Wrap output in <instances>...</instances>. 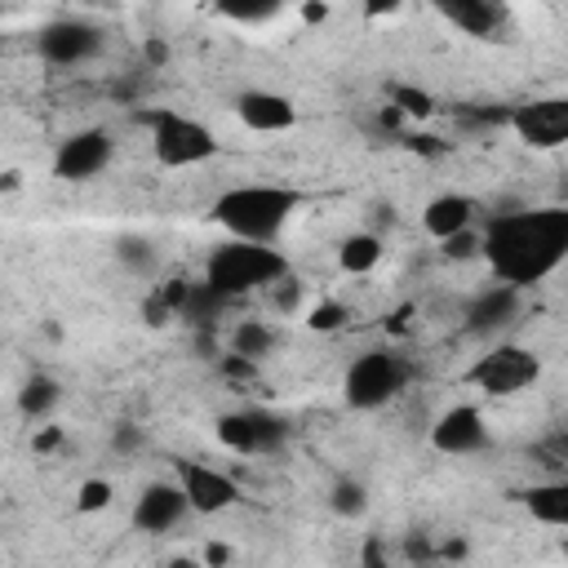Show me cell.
Instances as JSON below:
<instances>
[{
    "label": "cell",
    "mask_w": 568,
    "mask_h": 568,
    "mask_svg": "<svg viewBox=\"0 0 568 568\" xmlns=\"http://www.w3.org/2000/svg\"><path fill=\"white\" fill-rule=\"evenodd\" d=\"M484 262L510 288L550 280L568 262V204L497 213L484 226Z\"/></svg>",
    "instance_id": "1"
},
{
    "label": "cell",
    "mask_w": 568,
    "mask_h": 568,
    "mask_svg": "<svg viewBox=\"0 0 568 568\" xmlns=\"http://www.w3.org/2000/svg\"><path fill=\"white\" fill-rule=\"evenodd\" d=\"M302 195L293 186H275V182H244V186H226L213 200V222L244 244H275V235L293 222Z\"/></svg>",
    "instance_id": "2"
},
{
    "label": "cell",
    "mask_w": 568,
    "mask_h": 568,
    "mask_svg": "<svg viewBox=\"0 0 568 568\" xmlns=\"http://www.w3.org/2000/svg\"><path fill=\"white\" fill-rule=\"evenodd\" d=\"M288 275V262L275 244H244V240H226L209 253L204 262V284L231 302V297H244V293H257V288H271Z\"/></svg>",
    "instance_id": "3"
},
{
    "label": "cell",
    "mask_w": 568,
    "mask_h": 568,
    "mask_svg": "<svg viewBox=\"0 0 568 568\" xmlns=\"http://www.w3.org/2000/svg\"><path fill=\"white\" fill-rule=\"evenodd\" d=\"M408 377H413V368H408V359L399 351L373 346V351L351 359V368L342 377V399L351 408H359V413H373V408L390 404L408 386Z\"/></svg>",
    "instance_id": "4"
},
{
    "label": "cell",
    "mask_w": 568,
    "mask_h": 568,
    "mask_svg": "<svg viewBox=\"0 0 568 568\" xmlns=\"http://www.w3.org/2000/svg\"><path fill=\"white\" fill-rule=\"evenodd\" d=\"M146 124H151V151H155V160L164 169H195V164H209L217 155L213 129H204L195 115L151 111Z\"/></svg>",
    "instance_id": "5"
},
{
    "label": "cell",
    "mask_w": 568,
    "mask_h": 568,
    "mask_svg": "<svg viewBox=\"0 0 568 568\" xmlns=\"http://www.w3.org/2000/svg\"><path fill=\"white\" fill-rule=\"evenodd\" d=\"M537 377H541V359H537V351H528V346H519V342H497L488 355H479V359L466 368V382H470L475 390L493 395V399L519 395V390H528Z\"/></svg>",
    "instance_id": "6"
},
{
    "label": "cell",
    "mask_w": 568,
    "mask_h": 568,
    "mask_svg": "<svg viewBox=\"0 0 568 568\" xmlns=\"http://www.w3.org/2000/svg\"><path fill=\"white\" fill-rule=\"evenodd\" d=\"M102 44H106L102 27L89 22V18H80V13H62V18H53V22H44L36 31V53L49 67H62V71L93 62L102 53Z\"/></svg>",
    "instance_id": "7"
},
{
    "label": "cell",
    "mask_w": 568,
    "mask_h": 568,
    "mask_svg": "<svg viewBox=\"0 0 568 568\" xmlns=\"http://www.w3.org/2000/svg\"><path fill=\"white\" fill-rule=\"evenodd\" d=\"M217 444L240 453V457H266L275 448H284L288 439V422L271 408H235L217 417Z\"/></svg>",
    "instance_id": "8"
},
{
    "label": "cell",
    "mask_w": 568,
    "mask_h": 568,
    "mask_svg": "<svg viewBox=\"0 0 568 568\" xmlns=\"http://www.w3.org/2000/svg\"><path fill=\"white\" fill-rule=\"evenodd\" d=\"M510 129L532 151L568 146V93H550V98H532V102L515 106L510 111Z\"/></svg>",
    "instance_id": "9"
},
{
    "label": "cell",
    "mask_w": 568,
    "mask_h": 568,
    "mask_svg": "<svg viewBox=\"0 0 568 568\" xmlns=\"http://www.w3.org/2000/svg\"><path fill=\"white\" fill-rule=\"evenodd\" d=\"M111 155H115V142H111L106 129H75L53 151V178H62V182H89V178H98L111 164Z\"/></svg>",
    "instance_id": "10"
},
{
    "label": "cell",
    "mask_w": 568,
    "mask_h": 568,
    "mask_svg": "<svg viewBox=\"0 0 568 568\" xmlns=\"http://www.w3.org/2000/svg\"><path fill=\"white\" fill-rule=\"evenodd\" d=\"M430 444L444 457H470L479 448H488V417L475 404H453L435 417L430 426Z\"/></svg>",
    "instance_id": "11"
},
{
    "label": "cell",
    "mask_w": 568,
    "mask_h": 568,
    "mask_svg": "<svg viewBox=\"0 0 568 568\" xmlns=\"http://www.w3.org/2000/svg\"><path fill=\"white\" fill-rule=\"evenodd\" d=\"M178 484H182V493H186L195 515H222V510H231L240 501V484L226 470L204 466V462H182L178 466Z\"/></svg>",
    "instance_id": "12"
},
{
    "label": "cell",
    "mask_w": 568,
    "mask_h": 568,
    "mask_svg": "<svg viewBox=\"0 0 568 568\" xmlns=\"http://www.w3.org/2000/svg\"><path fill=\"white\" fill-rule=\"evenodd\" d=\"M186 515H191V501H186L182 484H164V479L160 484H146L138 493V501H133V528L138 532H151V537L178 528Z\"/></svg>",
    "instance_id": "13"
},
{
    "label": "cell",
    "mask_w": 568,
    "mask_h": 568,
    "mask_svg": "<svg viewBox=\"0 0 568 568\" xmlns=\"http://www.w3.org/2000/svg\"><path fill=\"white\" fill-rule=\"evenodd\" d=\"M235 115H240V124L253 129V133H284V129L297 124L293 98H284V93H275V89H244V93L235 98Z\"/></svg>",
    "instance_id": "14"
},
{
    "label": "cell",
    "mask_w": 568,
    "mask_h": 568,
    "mask_svg": "<svg viewBox=\"0 0 568 568\" xmlns=\"http://www.w3.org/2000/svg\"><path fill=\"white\" fill-rule=\"evenodd\" d=\"M435 13L470 40H497V31L506 27V9L493 0H439Z\"/></svg>",
    "instance_id": "15"
},
{
    "label": "cell",
    "mask_w": 568,
    "mask_h": 568,
    "mask_svg": "<svg viewBox=\"0 0 568 568\" xmlns=\"http://www.w3.org/2000/svg\"><path fill=\"white\" fill-rule=\"evenodd\" d=\"M422 226H426V235H435L439 244H448L453 235L475 231V200H470V195H457V191L435 195V200H426V209H422Z\"/></svg>",
    "instance_id": "16"
},
{
    "label": "cell",
    "mask_w": 568,
    "mask_h": 568,
    "mask_svg": "<svg viewBox=\"0 0 568 568\" xmlns=\"http://www.w3.org/2000/svg\"><path fill=\"white\" fill-rule=\"evenodd\" d=\"M515 311H519V288H510V284H488V288L466 306V328H470V333H497V328H506V324L515 320Z\"/></svg>",
    "instance_id": "17"
},
{
    "label": "cell",
    "mask_w": 568,
    "mask_h": 568,
    "mask_svg": "<svg viewBox=\"0 0 568 568\" xmlns=\"http://www.w3.org/2000/svg\"><path fill=\"white\" fill-rule=\"evenodd\" d=\"M524 510L546 528H568V479H541L524 488Z\"/></svg>",
    "instance_id": "18"
},
{
    "label": "cell",
    "mask_w": 568,
    "mask_h": 568,
    "mask_svg": "<svg viewBox=\"0 0 568 568\" xmlns=\"http://www.w3.org/2000/svg\"><path fill=\"white\" fill-rule=\"evenodd\" d=\"M382 257H386V244H382L377 231H355V235H346L342 248H337V266H342L346 275H368V271H377Z\"/></svg>",
    "instance_id": "19"
},
{
    "label": "cell",
    "mask_w": 568,
    "mask_h": 568,
    "mask_svg": "<svg viewBox=\"0 0 568 568\" xmlns=\"http://www.w3.org/2000/svg\"><path fill=\"white\" fill-rule=\"evenodd\" d=\"M271 346H275V328H271V324H262V320H240V324H235V333H231V355H235V359H244V364H253V359L271 355Z\"/></svg>",
    "instance_id": "20"
},
{
    "label": "cell",
    "mask_w": 568,
    "mask_h": 568,
    "mask_svg": "<svg viewBox=\"0 0 568 568\" xmlns=\"http://www.w3.org/2000/svg\"><path fill=\"white\" fill-rule=\"evenodd\" d=\"M58 399H62V390H58V382L49 377V373H31L27 382H22V390H18V408L27 413V417H49L53 408H58Z\"/></svg>",
    "instance_id": "21"
},
{
    "label": "cell",
    "mask_w": 568,
    "mask_h": 568,
    "mask_svg": "<svg viewBox=\"0 0 568 568\" xmlns=\"http://www.w3.org/2000/svg\"><path fill=\"white\" fill-rule=\"evenodd\" d=\"M328 506H333L337 515L355 519V515H364V510H368V488H364L359 479H337V484L328 488Z\"/></svg>",
    "instance_id": "22"
},
{
    "label": "cell",
    "mask_w": 568,
    "mask_h": 568,
    "mask_svg": "<svg viewBox=\"0 0 568 568\" xmlns=\"http://www.w3.org/2000/svg\"><path fill=\"white\" fill-rule=\"evenodd\" d=\"M390 102H395L404 115H413V120H426V115L435 111L430 93H422V89H408V84H395V89H390Z\"/></svg>",
    "instance_id": "23"
},
{
    "label": "cell",
    "mask_w": 568,
    "mask_h": 568,
    "mask_svg": "<svg viewBox=\"0 0 568 568\" xmlns=\"http://www.w3.org/2000/svg\"><path fill=\"white\" fill-rule=\"evenodd\" d=\"M106 506H111V484L106 479H84L80 493H75V510L93 515V510H106Z\"/></svg>",
    "instance_id": "24"
},
{
    "label": "cell",
    "mask_w": 568,
    "mask_h": 568,
    "mask_svg": "<svg viewBox=\"0 0 568 568\" xmlns=\"http://www.w3.org/2000/svg\"><path fill=\"white\" fill-rule=\"evenodd\" d=\"M217 13L222 18H231V22H271V18H280V4H217Z\"/></svg>",
    "instance_id": "25"
},
{
    "label": "cell",
    "mask_w": 568,
    "mask_h": 568,
    "mask_svg": "<svg viewBox=\"0 0 568 568\" xmlns=\"http://www.w3.org/2000/svg\"><path fill=\"white\" fill-rule=\"evenodd\" d=\"M115 257H120L124 266H133V271H151V266H155V253H151V244H146V240H138V235L120 240Z\"/></svg>",
    "instance_id": "26"
},
{
    "label": "cell",
    "mask_w": 568,
    "mask_h": 568,
    "mask_svg": "<svg viewBox=\"0 0 568 568\" xmlns=\"http://www.w3.org/2000/svg\"><path fill=\"white\" fill-rule=\"evenodd\" d=\"M444 253L457 262V257H475V253H484V231H462V235H453L448 244H444Z\"/></svg>",
    "instance_id": "27"
},
{
    "label": "cell",
    "mask_w": 568,
    "mask_h": 568,
    "mask_svg": "<svg viewBox=\"0 0 568 568\" xmlns=\"http://www.w3.org/2000/svg\"><path fill=\"white\" fill-rule=\"evenodd\" d=\"M342 320H346V311H342L337 302H324V306H315V311H311V320H306V324H311L315 333H333V328H342Z\"/></svg>",
    "instance_id": "28"
},
{
    "label": "cell",
    "mask_w": 568,
    "mask_h": 568,
    "mask_svg": "<svg viewBox=\"0 0 568 568\" xmlns=\"http://www.w3.org/2000/svg\"><path fill=\"white\" fill-rule=\"evenodd\" d=\"M138 444H142V435H138L133 426H124V430H115V448H124V453H129V448H138Z\"/></svg>",
    "instance_id": "29"
},
{
    "label": "cell",
    "mask_w": 568,
    "mask_h": 568,
    "mask_svg": "<svg viewBox=\"0 0 568 568\" xmlns=\"http://www.w3.org/2000/svg\"><path fill=\"white\" fill-rule=\"evenodd\" d=\"M559 448H564V457H568V430H564V439H559Z\"/></svg>",
    "instance_id": "30"
}]
</instances>
